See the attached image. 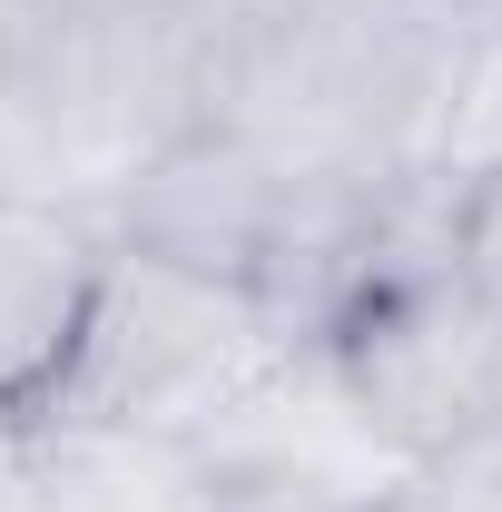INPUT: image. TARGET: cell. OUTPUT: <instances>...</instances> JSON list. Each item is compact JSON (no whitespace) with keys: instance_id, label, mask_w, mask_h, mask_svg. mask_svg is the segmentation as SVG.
<instances>
[{"instance_id":"1","label":"cell","mask_w":502,"mask_h":512,"mask_svg":"<svg viewBox=\"0 0 502 512\" xmlns=\"http://www.w3.org/2000/svg\"><path fill=\"white\" fill-rule=\"evenodd\" d=\"M296 335L276 325V306L237 286V276H207L178 256H148L109 237V276L89 296L79 325V355L40 404V444L79 434V444H168L197 453L256 384L276 375Z\"/></svg>"},{"instance_id":"2","label":"cell","mask_w":502,"mask_h":512,"mask_svg":"<svg viewBox=\"0 0 502 512\" xmlns=\"http://www.w3.org/2000/svg\"><path fill=\"white\" fill-rule=\"evenodd\" d=\"M325 365L404 463L502 424V306L463 286L453 256L404 266L375 296H355L325 335Z\"/></svg>"},{"instance_id":"3","label":"cell","mask_w":502,"mask_h":512,"mask_svg":"<svg viewBox=\"0 0 502 512\" xmlns=\"http://www.w3.org/2000/svg\"><path fill=\"white\" fill-rule=\"evenodd\" d=\"M306 178H315V168H286V158H266L256 138L197 119V128H178V138L119 188V227H109V237L256 286L266 256H276V227H286V207H296Z\"/></svg>"},{"instance_id":"4","label":"cell","mask_w":502,"mask_h":512,"mask_svg":"<svg viewBox=\"0 0 502 512\" xmlns=\"http://www.w3.org/2000/svg\"><path fill=\"white\" fill-rule=\"evenodd\" d=\"M109 276V227L69 197L0 188V424H40L79 355L89 296Z\"/></svg>"},{"instance_id":"5","label":"cell","mask_w":502,"mask_h":512,"mask_svg":"<svg viewBox=\"0 0 502 512\" xmlns=\"http://www.w3.org/2000/svg\"><path fill=\"white\" fill-rule=\"evenodd\" d=\"M414 178L443 197H473L502 178V30H463L434 79V109L414 138Z\"/></svg>"},{"instance_id":"6","label":"cell","mask_w":502,"mask_h":512,"mask_svg":"<svg viewBox=\"0 0 502 512\" xmlns=\"http://www.w3.org/2000/svg\"><path fill=\"white\" fill-rule=\"evenodd\" d=\"M394 512H502V424L424 453V463L404 473V503Z\"/></svg>"},{"instance_id":"7","label":"cell","mask_w":502,"mask_h":512,"mask_svg":"<svg viewBox=\"0 0 502 512\" xmlns=\"http://www.w3.org/2000/svg\"><path fill=\"white\" fill-rule=\"evenodd\" d=\"M443 10H453L463 30H502V0H443Z\"/></svg>"}]
</instances>
